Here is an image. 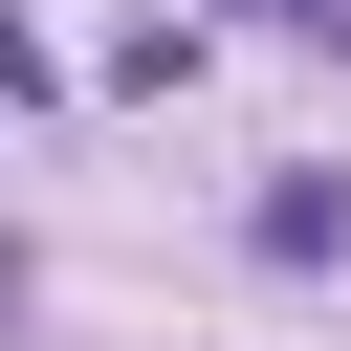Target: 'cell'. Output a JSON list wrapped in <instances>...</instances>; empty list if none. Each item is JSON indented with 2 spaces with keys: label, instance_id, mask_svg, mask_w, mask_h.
Listing matches in <instances>:
<instances>
[{
  "label": "cell",
  "instance_id": "2",
  "mask_svg": "<svg viewBox=\"0 0 351 351\" xmlns=\"http://www.w3.org/2000/svg\"><path fill=\"white\" fill-rule=\"evenodd\" d=\"M241 22H263V44H329V66H351V0H241Z\"/></svg>",
  "mask_w": 351,
  "mask_h": 351
},
{
  "label": "cell",
  "instance_id": "3",
  "mask_svg": "<svg viewBox=\"0 0 351 351\" xmlns=\"http://www.w3.org/2000/svg\"><path fill=\"white\" fill-rule=\"evenodd\" d=\"M0 110H44V44H22V22H0Z\"/></svg>",
  "mask_w": 351,
  "mask_h": 351
},
{
  "label": "cell",
  "instance_id": "1",
  "mask_svg": "<svg viewBox=\"0 0 351 351\" xmlns=\"http://www.w3.org/2000/svg\"><path fill=\"white\" fill-rule=\"evenodd\" d=\"M351 241V176H263V263H329Z\"/></svg>",
  "mask_w": 351,
  "mask_h": 351
}]
</instances>
